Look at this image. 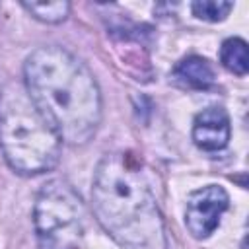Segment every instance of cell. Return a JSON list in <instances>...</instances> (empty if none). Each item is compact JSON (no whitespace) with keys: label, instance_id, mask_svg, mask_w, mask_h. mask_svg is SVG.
<instances>
[{"label":"cell","instance_id":"52a82bcc","mask_svg":"<svg viewBox=\"0 0 249 249\" xmlns=\"http://www.w3.org/2000/svg\"><path fill=\"white\" fill-rule=\"evenodd\" d=\"M173 74L183 84L196 88V89H204V88L212 86V82H214V68L210 66V62L206 58L196 56V54L179 60Z\"/></svg>","mask_w":249,"mask_h":249},{"label":"cell","instance_id":"277c9868","mask_svg":"<svg viewBox=\"0 0 249 249\" xmlns=\"http://www.w3.org/2000/svg\"><path fill=\"white\" fill-rule=\"evenodd\" d=\"M33 224L45 249H74L84 233V204L68 183L53 179L37 195Z\"/></svg>","mask_w":249,"mask_h":249},{"label":"cell","instance_id":"5b68a950","mask_svg":"<svg viewBox=\"0 0 249 249\" xmlns=\"http://www.w3.org/2000/svg\"><path fill=\"white\" fill-rule=\"evenodd\" d=\"M230 196L220 185H206L193 191L187 198L185 224L196 239H204L220 226V216L228 210Z\"/></svg>","mask_w":249,"mask_h":249},{"label":"cell","instance_id":"7a4b0ae2","mask_svg":"<svg viewBox=\"0 0 249 249\" xmlns=\"http://www.w3.org/2000/svg\"><path fill=\"white\" fill-rule=\"evenodd\" d=\"M91 206L101 228L123 249H167L156 196L132 154H105L91 185Z\"/></svg>","mask_w":249,"mask_h":249},{"label":"cell","instance_id":"3957f363","mask_svg":"<svg viewBox=\"0 0 249 249\" xmlns=\"http://www.w3.org/2000/svg\"><path fill=\"white\" fill-rule=\"evenodd\" d=\"M60 136L35 107L23 86L0 89V148L8 165L21 175H39L60 160Z\"/></svg>","mask_w":249,"mask_h":249},{"label":"cell","instance_id":"8992f818","mask_svg":"<svg viewBox=\"0 0 249 249\" xmlns=\"http://www.w3.org/2000/svg\"><path fill=\"white\" fill-rule=\"evenodd\" d=\"M230 134V115L224 107H206L193 121V142L204 152H218L226 148Z\"/></svg>","mask_w":249,"mask_h":249},{"label":"cell","instance_id":"30bf717a","mask_svg":"<svg viewBox=\"0 0 249 249\" xmlns=\"http://www.w3.org/2000/svg\"><path fill=\"white\" fill-rule=\"evenodd\" d=\"M231 8H233V4L224 2V0H198V2L191 4V10L198 19L212 21V23L226 19L228 14L231 12Z\"/></svg>","mask_w":249,"mask_h":249},{"label":"cell","instance_id":"ba28073f","mask_svg":"<svg viewBox=\"0 0 249 249\" xmlns=\"http://www.w3.org/2000/svg\"><path fill=\"white\" fill-rule=\"evenodd\" d=\"M220 62L226 70L235 76H245L249 70L247 58V43L239 37H230L220 47Z\"/></svg>","mask_w":249,"mask_h":249},{"label":"cell","instance_id":"6da1fadb","mask_svg":"<svg viewBox=\"0 0 249 249\" xmlns=\"http://www.w3.org/2000/svg\"><path fill=\"white\" fill-rule=\"evenodd\" d=\"M23 88L60 140L78 146L101 123V93L89 68L58 45L35 49L23 64Z\"/></svg>","mask_w":249,"mask_h":249},{"label":"cell","instance_id":"9c48e42d","mask_svg":"<svg viewBox=\"0 0 249 249\" xmlns=\"http://www.w3.org/2000/svg\"><path fill=\"white\" fill-rule=\"evenodd\" d=\"M21 6L39 21L58 23L64 21L70 14V4L66 0H51V2H21Z\"/></svg>","mask_w":249,"mask_h":249}]
</instances>
